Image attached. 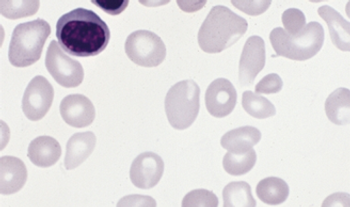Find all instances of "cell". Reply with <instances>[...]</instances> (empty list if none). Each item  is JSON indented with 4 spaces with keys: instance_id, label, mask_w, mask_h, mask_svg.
Listing matches in <instances>:
<instances>
[{
    "instance_id": "cell-1",
    "label": "cell",
    "mask_w": 350,
    "mask_h": 207,
    "mask_svg": "<svg viewBox=\"0 0 350 207\" xmlns=\"http://www.w3.org/2000/svg\"><path fill=\"white\" fill-rule=\"evenodd\" d=\"M56 38L62 49L77 57H92L107 49L110 30L94 12L77 8L56 23Z\"/></svg>"
},
{
    "instance_id": "cell-4",
    "label": "cell",
    "mask_w": 350,
    "mask_h": 207,
    "mask_svg": "<svg viewBox=\"0 0 350 207\" xmlns=\"http://www.w3.org/2000/svg\"><path fill=\"white\" fill-rule=\"evenodd\" d=\"M51 28L43 19L21 23L14 28L8 58L15 68H27L40 60Z\"/></svg>"
},
{
    "instance_id": "cell-26",
    "label": "cell",
    "mask_w": 350,
    "mask_h": 207,
    "mask_svg": "<svg viewBox=\"0 0 350 207\" xmlns=\"http://www.w3.org/2000/svg\"><path fill=\"white\" fill-rule=\"evenodd\" d=\"M283 83L282 77L276 73L267 75L263 77L256 86V94H278L282 89Z\"/></svg>"
},
{
    "instance_id": "cell-15",
    "label": "cell",
    "mask_w": 350,
    "mask_h": 207,
    "mask_svg": "<svg viewBox=\"0 0 350 207\" xmlns=\"http://www.w3.org/2000/svg\"><path fill=\"white\" fill-rule=\"evenodd\" d=\"M28 158L38 167H51L62 156V146L55 138L40 137L32 140L28 146Z\"/></svg>"
},
{
    "instance_id": "cell-16",
    "label": "cell",
    "mask_w": 350,
    "mask_h": 207,
    "mask_svg": "<svg viewBox=\"0 0 350 207\" xmlns=\"http://www.w3.org/2000/svg\"><path fill=\"white\" fill-rule=\"evenodd\" d=\"M261 139V133L256 127L243 126L232 129L222 137L220 143L228 152L243 154L252 150Z\"/></svg>"
},
{
    "instance_id": "cell-25",
    "label": "cell",
    "mask_w": 350,
    "mask_h": 207,
    "mask_svg": "<svg viewBox=\"0 0 350 207\" xmlns=\"http://www.w3.org/2000/svg\"><path fill=\"white\" fill-rule=\"evenodd\" d=\"M282 23L289 36H297L306 27V15L297 8H289L283 12Z\"/></svg>"
},
{
    "instance_id": "cell-29",
    "label": "cell",
    "mask_w": 350,
    "mask_h": 207,
    "mask_svg": "<svg viewBox=\"0 0 350 207\" xmlns=\"http://www.w3.org/2000/svg\"><path fill=\"white\" fill-rule=\"evenodd\" d=\"M94 5L98 6L103 12L108 14L118 15L124 12L129 6V0H98L92 1Z\"/></svg>"
},
{
    "instance_id": "cell-22",
    "label": "cell",
    "mask_w": 350,
    "mask_h": 207,
    "mask_svg": "<svg viewBox=\"0 0 350 207\" xmlns=\"http://www.w3.org/2000/svg\"><path fill=\"white\" fill-rule=\"evenodd\" d=\"M256 152L254 150L243 154H233L228 152L224 155V170L231 176H239L250 172L256 163Z\"/></svg>"
},
{
    "instance_id": "cell-7",
    "label": "cell",
    "mask_w": 350,
    "mask_h": 207,
    "mask_svg": "<svg viewBox=\"0 0 350 207\" xmlns=\"http://www.w3.org/2000/svg\"><path fill=\"white\" fill-rule=\"evenodd\" d=\"M45 66L54 81L64 87H77L83 81L81 64L66 55L55 40L51 42L47 49Z\"/></svg>"
},
{
    "instance_id": "cell-20",
    "label": "cell",
    "mask_w": 350,
    "mask_h": 207,
    "mask_svg": "<svg viewBox=\"0 0 350 207\" xmlns=\"http://www.w3.org/2000/svg\"><path fill=\"white\" fill-rule=\"evenodd\" d=\"M224 207H256L252 187L244 181L230 182L224 187Z\"/></svg>"
},
{
    "instance_id": "cell-21",
    "label": "cell",
    "mask_w": 350,
    "mask_h": 207,
    "mask_svg": "<svg viewBox=\"0 0 350 207\" xmlns=\"http://www.w3.org/2000/svg\"><path fill=\"white\" fill-rule=\"evenodd\" d=\"M243 107L244 111L257 120L271 118L276 113L275 107L270 102L269 99L252 92H244Z\"/></svg>"
},
{
    "instance_id": "cell-28",
    "label": "cell",
    "mask_w": 350,
    "mask_h": 207,
    "mask_svg": "<svg viewBox=\"0 0 350 207\" xmlns=\"http://www.w3.org/2000/svg\"><path fill=\"white\" fill-rule=\"evenodd\" d=\"M233 5L250 15H259L267 12L271 1H233Z\"/></svg>"
},
{
    "instance_id": "cell-23",
    "label": "cell",
    "mask_w": 350,
    "mask_h": 207,
    "mask_svg": "<svg viewBox=\"0 0 350 207\" xmlns=\"http://www.w3.org/2000/svg\"><path fill=\"white\" fill-rule=\"evenodd\" d=\"M40 1H0V12L6 18L17 19L36 14L40 8Z\"/></svg>"
},
{
    "instance_id": "cell-5",
    "label": "cell",
    "mask_w": 350,
    "mask_h": 207,
    "mask_svg": "<svg viewBox=\"0 0 350 207\" xmlns=\"http://www.w3.org/2000/svg\"><path fill=\"white\" fill-rule=\"evenodd\" d=\"M200 89L193 81L174 84L165 96L168 122L175 129L183 130L196 122L200 109Z\"/></svg>"
},
{
    "instance_id": "cell-9",
    "label": "cell",
    "mask_w": 350,
    "mask_h": 207,
    "mask_svg": "<svg viewBox=\"0 0 350 207\" xmlns=\"http://www.w3.org/2000/svg\"><path fill=\"white\" fill-rule=\"evenodd\" d=\"M164 163L154 152H144L133 161L131 167V182L138 189H150L161 181Z\"/></svg>"
},
{
    "instance_id": "cell-19",
    "label": "cell",
    "mask_w": 350,
    "mask_h": 207,
    "mask_svg": "<svg viewBox=\"0 0 350 207\" xmlns=\"http://www.w3.org/2000/svg\"><path fill=\"white\" fill-rule=\"evenodd\" d=\"M257 197L269 206H278L286 202L289 187L284 180L278 178H267L260 181L256 187Z\"/></svg>"
},
{
    "instance_id": "cell-8",
    "label": "cell",
    "mask_w": 350,
    "mask_h": 207,
    "mask_svg": "<svg viewBox=\"0 0 350 207\" xmlns=\"http://www.w3.org/2000/svg\"><path fill=\"white\" fill-rule=\"evenodd\" d=\"M54 90L53 85L45 77L31 79L25 89L23 98V113L31 122L42 120L53 105Z\"/></svg>"
},
{
    "instance_id": "cell-12",
    "label": "cell",
    "mask_w": 350,
    "mask_h": 207,
    "mask_svg": "<svg viewBox=\"0 0 350 207\" xmlns=\"http://www.w3.org/2000/svg\"><path fill=\"white\" fill-rule=\"evenodd\" d=\"M59 109L62 120L75 128L88 126L95 120L94 103L81 94H70L64 97Z\"/></svg>"
},
{
    "instance_id": "cell-10",
    "label": "cell",
    "mask_w": 350,
    "mask_h": 207,
    "mask_svg": "<svg viewBox=\"0 0 350 207\" xmlns=\"http://www.w3.org/2000/svg\"><path fill=\"white\" fill-rule=\"evenodd\" d=\"M237 101V89L226 79H215L208 86L205 94L207 111L217 118L229 115L234 109Z\"/></svg>"
},
{
    "instance_id": "cell-3",
    "label": "cell",
    "mask_w": 350,
    "mask_h": 207,
    "mask_svg": "<svg viewBox=\"0 0 350 207\" xmlns=\"http://www.w3.org/2000/svg\"><path fill=\"white\" fill-rule=\"evenodd\" d=\"M269 40L278 56L304 61L321 51L324 42V29L321 23L313 21L293 36L283 28L276 27L270 32Z\"/></svg>"
},
{
    "instance_id": "cell-24",
    "label": "cell",
    "mask_w": 350,
    "mask_h": 207,
    "mask_svg": "<svg viewBox=\"0 0 350 207\" xmlns=\"http://www.w3.org/2000/svg\"><path fill=\"white\" fill-rule=\"evenodd\" d=\"M181 207H218V198L206 189H196L185 196Z\"/></svg>"
},
{
    "instance_id": "cell-11",
    "label": "cell",
    "mask_w": 350,
    "mask_h": 207,
    "mask_svg": "<svg viewBox=\"0 0 350 207\" xmlns=\"http://www.w3.org/2000/svg\"><path fill=\"white\" fill-rule=\"evenodd\" d=\"M265 66V43L260 36H250L244 44L239 61V81L250 86Z\"/></svg>"
},
{
    "instance_id": "cell-2",
    "label": "cell",
    "mask_w": 350,
    "mask_h": 207,
    "mask_svg": "<svg viewBox=\"0 0 350 207\" xmlns=\"http://www.w3.org/2000/svg\"><path fill=\"white\" fill-rule=\"evenodd\" d=\"M247 28L243 17L226 6H215L198 31V44L204 53H219L239 42Z\"/></svg>"
},
{
    "instance_id": "cell-14",
    "label": "cell",
    "mask_w": 350,
    "mask_h": 207,
    "mask_svg": "<svg viewBox=\"0 0 350 207\" xmlns=\"http://www.w3.org/2000/svg\"><path fill=\"white\" fill-rule=\"evenodd\" d=\"M95 146L96 137L90 131L75 133L69 138L64 161L66 169L71 170L79 167L94 152Z\"/></svg>"
},
{
    "instance_id": "cell-27",
    "label": "cell",
    "mask_w": 350,
    "mask_h": 207,
    "mask_svg": "<svg viewBox=\"0 0 350 207\" xmlns=\"http://www.w3.org/2000/svg\"><path fill=\"white\" fill-rule=\"evenodd\" d=\"M116 207H157V202L151 196L133 194L122 197Z\"/></svg>"
},
{
    "instance_id": "cell-6",
    "label": "cell",
    "mask_w": 350,
    "mask_h": 207,
    "mask_svg": "<svg viewBox=\"0 0 350 207\" xmlns=\"http://www.w3.org/2000/svg\"><path fill=\"white\" fill-rule=\"evenodd\" d=\"M125 53L131 61L144 68H155L166 57V47L157 34L148 30H137L127 38Z\"/></svg>"
},
{
    "instance_id": "cell-17",
    "label": "cell",
    "mask_w": 350,
    "mask_h": 207,
    "mask_svg": "<svg viewBox=\"0 0 350 207\" xmlns=\"http://www.w3.org/2000/svg\"><path fill=\"white\" fill-rule=\"evenodd\" d=\"M319 14L328 25L332 42L337 49L342 51H349L350 27L349 21L345 20L339 12L328 5L319 8Z\"/></svg>"
},
{
    "instance_id": "cell-18",
    "label": "cell",
    "mask_w": 350,
    "mask_h": 207,
    "mask_svg": "<svg viewBox=\"0 0 350 207\" xmlns=\"http://www.w3.org/2000/svg\"><path fill=\"white\" fill-rule=\"evenodd\" d=\"M350 92L347 88H338L325 101V112L328 120L337 125L349 122Z\"/></svg>"
},
{
    "instance_id": "cell-13",
    "label": "cell",
    "mask_w": 350,
    "mask_h": 207,
    "mask_svg": "<svg viewBox=\"0 0 350 207\" xmlns=\"http://www.w3.org/2000/svg\"><path fill=\"white\" fill-rule=\"evenodd\" d=\"M27 180V166L14 156L0 159V191L4 195L18 193Z\"/></svg>"
},
{
    "instance_id": "cell-30",
    "label": "cell",
    "mask_w": 350,
    "mask_h": 207,
    "mask_svg": "<svg viewBox=\"0 0 350 207\" xmlns=\"http://www.w3.org/2000/svg\"><path fill=\"white\" fill-rule=\"evenodd\" d=\"M321 207H350V196L347 193L332 194L324 199Z\"/></svg>"
}]
</instances>
